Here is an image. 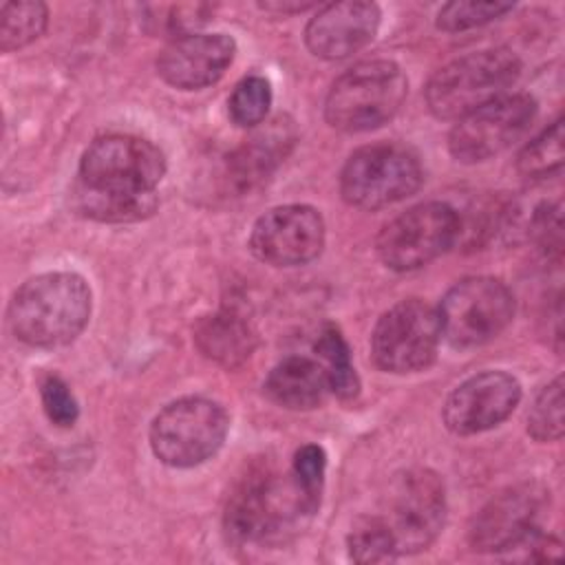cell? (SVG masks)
Here are the masks:
<instances>
[{
	"label": "cell",
	"instance_id": "8fae6325",
	"mask_svg": "<svg viewBox=\"0 0 565 565\" xmlns=\"http://www.w3.org/2000/svg\"><path fill=\"white\" fill-rule=\"evenodd\" d=\"M439 340L437 309L419 298H408L380 316L371 335V355L386 373H415L435 360Z\"/></svg>",
	"mask_w": 565,
	"mask_h": 565
},
{
	"label": "cell",
	"instance_id": "ffe728a7",
	"mask_svg": "<svg viewBox=\"0 0 565 565\" xmlns=\"http://www.w3.org/2000/svg\"><path fill=\"white\" fill-rule=\"evenodd\" d=\"M194 344L207 360L234 369L249 360L256 335L238 313L218 311L199 320L194 327Z\"/></svg>",
	"mask_w": 565,
	"mask_h": 565
},
{
	"label": "cell",
	"instance_id": "7402d4cb",
	"mask_svg": "<svg viewBox=\"0 0 565 565\" xmlns=\"http://www.w3.org/2000/svg\"><path fill=\"white\" fill-rule=\"evenodd\" d=\"M49 22V9L38 0L4 2L0 7V49L18 51L35 42Z\"/></svg>",
	"mask_w": 565,
	"mask_h": 565
},
{
	"label": "cell",
	"instance_id": "277c9868",
	"mask_svg": "<svg viewBox=\"0 0 565 565\" xmlns=\"http://www.w3.org/2000/svg\"><path fill=\"white\" fill-rule=\"evenodd\" d=\"M521 62L510 49H483L441 66L426 86L428 110L437 119L463 115L508 95L519 79Z\"/></svg>",
	"mask_w": 565,
	"mask_h": 565
},
{
	"label": "cell",
	"instance_id": "d4e9b609",
	"mask_svg": "<svg viewBox=\"0 0 565 565\" xmlns=\"http://www.w3.org/2000/svg\"><path fill=\"white\" fill-rule=\"evenodd\" d=\"M230 117L241 128H254L265 121L271 106V86L263 75L243 77L230 95Z\"/></svg>",
	"mask_w": 565,
	"mask_h": 565
},
{
	"label": "cell",
	"instance_id": "4316f807",
	"mask_svg": "<svg viewBox=\"0 0 565 565\" xmlns=\"http://www.w3.org/2000/svg\"><path fill=\"white\" fill-rule=\"evenodd\" d=\"M512 2H477V0H455L444 4L437 11V29L446 33H457V31H468L475 26H483L508 11H512Z\"/></svg>",
	"mask_w": 565,
	"mask_h": 565
},
{
	"label": "cell",
	"instance_id": "2e32d148",
	"mask_svg": "<svg viewBox=\"0 0 565 565\" xmlns=\"http://www.w3.org/2000/svg\"><path fill=\"white\" fill-rule=\"evenodd\" d=\"M236 55L227 33H190L174 38L157 57V73L179 90H199L223 77Z\"/></svg>",
	"mask_w": 565,
	"mask_h": 565
},
{
	"label": "cell",
	"instance_id": "ba28073f",
	"mask_svg": "<svg viewBox=\"0 0 565 565\" xmlns=\"http://www.w3.org/2000/svg\"><path fill=\"white\" fill-rule=\"evenodd\" d=\"M380 519L391 532L395 554L426 550L446 521V490L437 472L413 468L397 475L382 501Z\"/></svg>",
	"mask_w": 565,
	"mask_h": 565
},
{
	"label": "cell",
	"instance_id": "5bb4252c",
	"mask_svg": "<svg viewBox=\"0 0 565 565\" xmlns=\"http://www.w3.org/2000/svg\"><path fill=\"white\" fill-rule=\"evenodd\" d=\"M550 492L525 481L494 494L472 519L468 530L470 547L477 552H508L527 534L541 527Z\"/></svg>",
	"mask_w": 565,
	"mask_h": 565
},
{
	"label": "cell",
	"instance_id": "cb8c5ba5",
	"mask_svg": "<svg viewBox=\"0 0 565 565\" xmlns=\"http://www.w3.org/2000/svg\"><path fill=\"white\" fill-rule=\"evenodd\" d=\"M349 556L355 563H382L395 558V545L380 514L358 516L347 536Z\"/></svg>",
	"mask_w": 565,
	"mask_h": 565
},
{
	"label": "cell",
	"instance_id": "8992f818",
	"mask_svg": "<svg viewBox=\"0 0 565 565\" xmlns=\"http://www.w3.org/2000/svg\"><path fill=\"white\" fill-rule=\"evenodd\" d=\"M424 181L419 157L395 141L358 148L340 172L342 199L362 210H380L415 194Z\"/></svg>",
	"mask_w": 565,
	"mask_h": 565
},
{
	"label": "cell",
	"instance_id": "ac0fdd59",
	"mask_svg": "<svg viewBox=\"0 0 565 565\" xmlns=\"http://www.w3.org/2000/svg\"><path fill=\"white\" fill-rule=\"evenodd\" d=\"M296 135L291 121L274 119L263 130L245 139V143L232 154L227 163L230 181L238 190H252L271 174V170L285 159Z\"/></svg>",
	"mask_w": 565,
	"mask_h": 565
},
{
	"label": "cell",
	"instance_id": "d6986e66",
	"mask_svg": "<svg viewBox=\"0 0 565 565\" xmlns=\"http://www.w3.org/2000/svg\"><path fill=\"white\" fill-rule=\"evenodd\" d=\"M263 391L282 408L311 411L329 393V380L320 362L305 355H289L269 371Z\"/></svg>",
	"mask_w": 565,
	"mask_h": 565
},
{
	"label": "cell",
	"instance_id": "9c48e42d",
	"mask_svg": "<svg viewBox=\"0 0 565 565\" xmlns=\"http://www.w3.org/2000/svg\"><path fill=\"white\" fill-rule=\"evenodd\" d=\"M441 338L472 349L497 338L514 316L512 291L492 276H470L452 285L437 307Z\"/></svg>",
	"mask_w": 565,
	"mask_h": 565
},
{
	"label": "cell",
	"instance_id": "7c38bea8",
	"mask_svg": "<svg viewBox=\"0 0 565 565\" xmlns=\"http://www.w3.org/2000/svg\"><path fill=\"white\" fill-rule=\"evenodd\" d=\"M534 117V97L525 93L503 95L457 119L448 135V150L461 163L486 161L510 148Z\"/></svg>",
	"mask_w": 565,
	"mask_h": 565
},
{
	"label": "cell",
	"instance_id": "603a6c76",
	"mask_svg": "<svg viewBox=\"0 0 565 565\" xmlns=\"http://www.w3.org/2000/svg\"><path fill=\"white\" fill-rule=\"evenodd\" d=\"M563 168V121L556 119L541 135H536L516 159V170L532 181L558 174Z\"/></svg>",
	"mask_w": 565,
	"mask_h": 565
},
{
	"label": "cell",
	"instance_id": "52a82bcc",
	"mask_svg": "<svg viewBox=\"0 0 565 565\" xmlns=\"http://www.w3.org/2000/svg\"><path fill=\"white\" fill-rule=\"evenodd\" d=\"M230 417L218 402L181 397L163 406L150 424L154 457L172 468H192L218 452L227 437Z\"/></svg>",
	"mask_w": 565,
	"mask_h": 565
},
{
	"label": "cell",
	"instance_id": "484cf974",
	"mask_svg": "<svg viewBox=\"0 0 565 565\" xmlns=\"http://www.w3.org/2000/svg\"><path fill=\"white\" fill-rule=\"evenodd\" d=\"M527 433L536 441H556L563 437V377H554L536 395L527 411Z\"/></svg>",
	"mask_w": 565,
	"mask_h": 565
},
{
	"label": "cell",
	"instance_id": "f546056e",
	"mask_svg": "<svg viewBox=\"0 0 565 565\" xmlns=\"http://www.w3.org/2000/svg\"><path fill=\"white\" fill-rule=\"evenodd\" d=\"M316 7L313 2H287V0H276V2H260V9L265 11H276V13H302L307 9Z\"/></svg>",
	"mask_w": 565,
	"mask_h": 565
},
{
	"label": "cell",
	"instance_id": "4fadbf2b",
	"mask_svg": "<svg viewBox=\"0 0 565 565\" xmlns=\"http://www.w3.org/2000/svg\"><path fill=\"white\" fill-rule=\"evenodd\" d=\"M324 247L322 214L302 203L278 205L252 227V254L274 267H296L320 256Z\"/></svg>",
	"mask_w": 565,
	"mask_h": 565
},
{
	"label": "cell",
	"instance_id": "f1b7e54d",
	"mask_svg": "<svg viewBox=\"0 0 565 565\" xmlns=\"http://www.w3.org/2000/svg\"><path fill=\"white\" fill-rule=\"evenodd\" d=\"M40 397H42V406L46 417L60 426V428H68L77 422L79 408L77 402L68 388V384L60 377V375H46L40 382Z\"/></svg>",
	"mask_w": 565,
	"mask_h": 565
},
{
	"label": "cell",
	"instance_id": "7a4b0ae2",
	"mask_svg": "<svg viewBox=\"0 0 565 565\" xmlns=\"http://www.w3.org/2000/svg\"><path fill=\"white\" fill-rule=\"evenodd\" d=\"M90 287L75 271H46L20 285L9 302L13 335L38 349L73 342L90 318Z\"/></svg>",
	"mask_w": 565,
	"mask_h": 565
},
{
	"label": "cell",
	"instance_id": "6da1fadb",
	"mask_svg": "<svg viewBox=\"0 0 565 565\" xmlns=\"http://www.w3.org/2000/svg\"><path fill=\"white\" fill-rule=\"evenodd\" d=\"M163 152L135 135H106L82 154L75 207L99 223H135L154 214Z\"/></svg>",
	"mask_w": 565,
	"mask_h": 565
},
{
	"label": "cell",
	"instance_id": "30bf717a",
	"mask_svg": "<svg viewBox=\"0 0 565 565\" xmlns=\"http://www.w3.org/2000/svg\"><path fill=\"white\" fill-rule=\"evenodd\" d=\"M459 227L461 218L448 203H419L380 230L375 252L388 269L413 271L450 249L459 238Z\"/></svg>",
	"mask_w": 565,
	"mask_h": 565
},
{
	"label": "cell",
	"instance_id": "3957f363",
	"mask_svg": "<svg viewBox=\"0 0 565 565\" xmlns=\"http://www.w3.org/2000/svg\"><path fill=\"white\" fill-rule=\"evenodd\" d=\"M311 516L294 477L285 481L267 466L247 470L225 508V532L234 543H269L285 539L294 521Z\"/></svg>",
	"mask_w": 565,
	"mask_h": 565
},
{
	"label": "cell",
	"instance_id": "5b68a950",
	"mask_svg": "<svg viewBox=\"0 0 565 565\" xmlns=\"http://www.w3.org/2000/svg\"><path fill=\"white\" fill-rule=\"evenodd\" d=\"M406 93L408 79L395 62H360L333 82L324 102L327 124L342 132L373 130L402 108Z\"/></svg>",
	"mask_w": 565,
	"mask_h": 565
},
{
	"label": "cell",
	"instance_id": "e0dca14e",
	"mask_svg": "<svg viewBox=\"0 0 565 565\" xmlns=\"http://www.w3.org/2000/svg\"><path fill=\"white\" fill-rule=\"evenodd\" d=\"M382 11L375 2L349 0L318 7L307 22L305 44L322 60H344L364 49L377 33Z\"/></svg>",
	"mask_w": 565,
	"mask_h": 565
},
{
	"label": "cell",
	"instance_id": "44dd1931",
	"mask_svg": "<svg viewBox=\"0 0 565 565\" xmlns=\"http://www.w3.org/2000/svg\"><path fill=\"white\" fill-rule=\"evenodd\" d=\"M316 353L322 360V369L329 380V391L340 399L349 402L360 393V380L355 366L351 362V353L347 340L338 331V327L327 324L316 342Z\"/></svg>",
	"mask_w": 565,
	"mask_h": 565
},
{
	"label": "cell",
	"instance_id": "83f0119b",
	"mask_svg": "<svg viewBox=\"0 0 565 565\" xmlns=\"http://www.w3.org/2000/svg\"><path fill=\"white\" fill-rule=\"evenodd\" d=\"M324 468H327V455L320 446L305 444L296 450L294 463H291V477L311 514L320 508Z\"/></svg>",
	"mask_w": 565,
	"mask_h": 565
},
{
	"label": "cell",
	"instance_id": "9a60e30c",
	"mask_svg": "<svg viewBox=\"0 0 565 565\" xmlns=\"http://www.w3.org/2000/svg\"><path fill=\"white\" fill-rule=\"evenodd\" d=\"M521 402V384L505 371H483L463 380L444 404V424L455 435H477L499 426Z\"/></svg>",
	"mask_w": 565,
	"mask_h": 565
}]
</instances>
